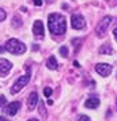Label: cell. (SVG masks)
I'll use <instances>...</instances> for the list:
<instances>
[{
    "mask_svg": "<svg viewBox=\"0 0 117 121\" xmlns=\"http://www.w3.org/2000/svg\"><path fill=\"white\" fill-rule=\"evenodd\" d=\"M60 55H61L63 57H67V56H68V49H67V46H61V48H60Z\"/></svg>",
    "mask_w": 117,
    "mask_h": 121,
    "instance_id": "14",
    "label": "cell"
},
{
    "mask_svg": "<svg viewBox=\"0 0 117 121\" xmlns=\"http://www.w3.org/2000/svg\"><path fill=\"white\" fill-rule=\"evenodd\" d=\"M11 68H12L11 61L6 60V59H0V75H7L11 71Z\"/></svg>",
    "mask_w": 117,
    "mask_h": 121,
    "instance_id": "9",
    "label": "cell"
},
{
    "mask_svg": "<svg viewBox=\"0 0 117 121\" xmlns=\"http://www.w3.org/2000/svg\"><path fill=\"white\" fill-rule=\"evenodd\" d=\"M78 121H91L89 116H79L78 117Z\"/></svg>",
    "mask_w": 117,
    "mask_h": 121,
    "instance_id": "18",
    "label": "cell"
},
{
    "mask_svg": "<svg viewBox=\"0 0 117 121\" xmlns=\"http://www.w3.org/2000/svg\"><path fill=\"white\" fill-rule=\"evenodd\" d=\"M30 82V73H27V75H23V76H21V78H18L17 79V82L14 83V86H12V88H11V94H17V93H19L21 90H22L27 83Z\"/></svg>",
    "mask_w": 117,
    "mask_h": 121,
    "instance_id": "3",
    "label": "cell"
},
{
    "mask_svg": "<svg viewBox=\"0 0 117 121\" xmlns=\"http://www.w3.org/2000/svg\"><path fill=\"white\" fill-rule=\"evenodd\" d=\"M116 104H117V102H116Z\"/></svg>",
    "mask_w": 117,
    "mask_h": 121,
    "instance_id": "24",
    "label": "cell"
},
{
    "mask_svg": "<svg viewBox=\"0 0 117 121\" xmlns=\"http://www.w3.org/2000/svg\"><path fill=\"white\" fill-rule=\"evenodd\" d=\"M4 104H6V97H3V95H1V97H0V108H1Z\"/></svg>",
    "mask_w": 117,
    "mask_h": 121,
    "instance_id": "19",
    "label": "cell"
},
{
    "mask_svg": "<svg viewBox=\"0 0 117 121\" xmlns=\"http://www.w3.org/2000/svg\"><path fill=\"white\" fill-rule=\"evenodd\" d=\"M19 109H21V102H18V101H15V102H11V104H8L4 106V113L8 116H15L19 112Z\"/></svg>",
    "mask_w": 117,
    "mask_h": 121,
    "instance_id": "5",
    "label": "cell"
},
{
    "mask_svg": "<svg viewBox=\"0 0 117 121\" xmlns=\"http://www.w3.org/2000/svg\"><path fill=\"white\" fill-rule=\"evenodd\" d=\"M37 105H38V95H37L35 91H33V93L29 95V98H27V108H29V110H34Z\"/></svg>",
    "mask_w": 117,
    "mask_h": 121,
    "instance_id": "10",
    "label": "cell"
},
{
    "mask_svg": "<svg viewBox=\"0 0 117 121\" xmlns=\"http://www.w3.org/2000/svg\"><path fill=\"white\" fill-rule=\"evenodd\" d=\"M0 121H7L6 118H3V117H0Z\"/></svg>",
    "mask_w": 117,
    "mask_h": 121,
    "instance_id": "23",
    "label": "cell"
},
{
    "mask_svg": "<svg viewBox=\"0 0 117 121\" xmlns=\"http://www.w3.org/2000/svg\"><path fill=\"white\" fill-rule=\"evenodd\" d=\"M57 61H56V59L53 57V56H50L49 57V60H48V63H46V67L49 68V69H56L57 68Z\"/></svg>",
    "mask_w": 117,
    "mask_h": 121,
    "instance_id": "12",
    "label": "cell"
},
{
    "mask_svg": "<svg viewBox=\"0 0 117 121\" xmlns=\"http://www.w3.org/2000/svg\"><path fill=\"white\" fill-rule=\"evenodd\" d=\"M12 25L14 26H17V27H19L22 23H21V19L19 18H17V17H14V19H12Z\"/></svg>",
    "mask_w": 117,
    "mask_h": 121,
    "instance_id": "15",
    "label": "cell"
},
{
    "mask_svg": "<svg viewBox=\"0 0 117 121\" xmlns=\"http://www.w3.org/2000/svg\"><path fill=\"white\" fill-rule=\"evenodd\" d=\"M95 71L100 73L101 76H109L112 72V65H109L108 63H100L95 65Z\"/></svg>",
    "mask_w": 117,
    "mask_h": 121,
    "instance_id": "6",
    "label": "cell"
},
{
    "mask_svg": "<svg viewBox=\"0 0 117 121\" xmlns=\"http://www.w3.org/2000/svg\"><path fill=\"white\" fill-rule=\"evenodd\" d=\"M100 53L101 55H110L112 53V48L109 44H105L104 46H101L100 48Z\"/></svg>",
    "mask_w": 117,
    "mask_h": 121,
    "instance_id": "13",
    "label": "cell"
},
{
    "mask_svg": "<svg viewBox=\"0 0 117 121\" xmlns=\"http://www.w3.org/2000/svg\"><path fill=\"white\" fill-rule=\"evenodd\" d=\"M71 26L74 29H76V30H80V29H83L86 26V22H84V18L82 15H72L71 18Z\"/></svg>",
    "mask_w": 117,
    "mask_h": 121,
    "instance_id": "7",
    "label": "cell"
},
{
    "mask_svg": "<svg viewBox=\"0 0 117 121\" xmlns=\"http://www.w3.org/2000/svg\"><path fill=\"white\" fill-rule=\"evenodd\" d=\"M4 49H6L7 52L12 53V55L19 56V55H23V53L26 52V45L23 44L22 41H19V39H17V38H11L6 42Z\"/></svg>",
    "mask_w": 117,
    "mask_h": 121,
    "instance_id": "2",
    "label": "cell"
},
{
    "mask_svg": "<svg viewBox=\"0 0 117 121\" xmlns=\"http://www.w3.org/2000/svg\"><path fill=\"white\" fill-rule=\"evenodd\" d=\"M6 17H7L6 11H4V10H1V8H0V22H3V21H4V19H6Z\"/></svg>",
    "mask_w": 117,
    "mask_h": 121,
    "instance_id": "17",
    "label": "cell"
},
{
    "mask_svg": "<svg viewBox=\"0 0 117 121\" xmlns=\"http://www.w3.org/2000/svg\"><path fill=\"white\" fill-rule=\"evenodd\" d=\"M84 106H86L87 109H97V108L100 106V99L97 98V97H90V98L84 102Z\"/></svg>",
    "mask_w": 117,
    "mask_h": 121,
    "instance_id": "11",
    "label": "cell"
},
{
    "mask_svg": "<svg viewBox=\"0 0 117 121\" xmlns=\"http://www.w3.org/2000/svg\"><path fill=\"white\" fill-rule=\"evenodd\" d=\"M48 27H49V31L52 34L63 35L65 33V29H67L65 18L60 14H50L49 18H48Z\"/></svg>",
    "mask_w": 117,
    "mask_h": 121,
    "instance_id": "1",
    "label": "cell"
},
{
    "mask_svg": "<svg viewBox=\"0 0 117 121\" xmlns=\"http://www.w3.org/2000/svg\"><path fill=\"white\" fill-rule=\"evenodd\" d=\"M34 4L38 6V7H41L42 6V0H34Z\"/></svg>",
    "mask_w": 117,
    "mask_h": 121,
    "instance_id": "20",
    "label": "cell"
},
{
    "mask_svg": "<svg viewBox=\"0 0 117 121\" xmlns=\"http://www.w3.org/2000/svg\"><path fill=\"white\" fill-rule=\"evenodd\" d=\"M44 94H45V97H46V98H49L50 95H52V88L50 87H46L44 90Z\"/></svg>",
    "mask_w": 117,
    "mask_h": 121,
    "instance_id": "16",
    "label": "cell"
},
{
    "mask_svg": "<svg viewBox=\"0 0 117 121\" xmlns=\"http://www.w3.org/2000/svg\"><path fill=\"white\" fill-rule=\"evenodd\" d=\"M110 23H112V17H105V18H104V19L98 23L97 29H95V33H97V35H98V37H102V35L106 33L108 27L110 26Z\"/></svg>",
    "mask_w": 117,
    "mask_h": 121,
    "instance_id": "4",
    "label": "cell"
},
{
    "mask_svg": "<svg viewBox=\"0 0 117 121\" xmlns=\"http://www.w3.org/2000/svg\"><path fill=\"white\" fill-rule=\"evenodd\" d=\"M33 34L35 38H44V25L41 21H35L33 25Z\"/></svg>",
    "mask_w": 117,
    "mask_h": 121,
    "instance_id": "8",
    "label": "cell"
},
{
    "mask_svg": "<svg viewBox=\"0 0 117 121\" xmlns=\"http://www.w3.org/2000/svg\"><path fill=\"white\" fill-rule=\"evenodd\" d=\"M29 121H38V120H37V118H30Z\"/></svg>",
    "mask_w": 117,
    "mask_h": 121,
    "instance_id": "22",
    "label": "cell"
},
{
    "mask_svg": "<svg viewBox=\"0 0 117 121\" xmlns=\"http://www.w3.org/2000/svg\"><path fill=\"white\" fill-rule=\"evenodd\" d=\"M113 34H114V38H116V41H117V29L113 30Z\"/></svg>",
    "mask_w": 117,
    "mask_h": 121,
    "instance_id": "21",
    "label": "cell"
}]
</instances>
